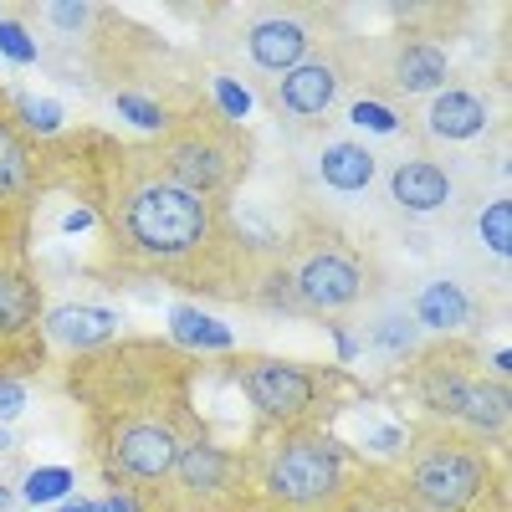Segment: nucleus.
Instances as JSON below:
<instances>
[{"mask_svg":"<svg viewBox=\"0 0 512 512\" xmlns=\"http://www.w3.org/2000/svg\"><path fill=\"white\" fill-rule=\"evenodd\" d=\"M72 164L82 169V200L98 216L103 267L123 277H149L164 287H180L210 303H241L251 308L256 272L267 262V246L256 241L236 205L195 195L139 154V144L98 139V154H82V139H62Z\"/></svg>","mask_w":512,"mask_h":512,"instance_id":"f257e3e1","label":"nucleus"},{"mask_svg":"<svg viewBox=\"0 0 512 512\" xmlns=\"http://www.w3.org/2000/svg\"><path fill=\"white\" fill-rule=\"evenodd\" d=\"M200 359L169 338H113L62 364V390L82 415V451L108 492H154L210 425L195 405Z\"/></svg>","mask_w":512,"mask_h":512,"instance_id":"f03ea898","label":"nucleus"},{"mask_svg":"<svg viewBox=\"0 0 512 512\" xmlns=\"http://www.w3.org/2000/svg\"><path fill=\"white\" fill-rule=\"evenodd\" d=\"M272 262L292 292V318H313L323 328H354V318L395 287L374 241L354 221L333 216L297 210L292 231H282L272 246Z\"/></svg>","mask_w":512,"mask_h":512,"instance_id":"7ed1b4c3","label":"nucleus"},{"mask_svg":"<svg viewBox=\"0 0 512 512\" xmlns=\"http://www.w3.org/2000/svg\"><path fill=\"white\" fill-rule=\"evenodd\" d=\"M256 512H333L369 456L338 431H256L236 446Z\"/></svg>","mask_w":512,"mask_h":512,"instance_id":"20e7f679","label":"nucleus"},{"mask_svg":"<svg viewBox=\"0 0 512 512\" xmlns=\"http://www.w3.org/2000/svg\"><path fill=\"white\" fill-rule=\"evenodd\" d=\"M395 390H405L425 420L456 425V431L507 451L512 390L487 369L477 338H425L410 359L395 364Z\"/></svg>","mask_w":512,"mask_h":512,"instance_id":"39448f33","label":"nucleus"},{"mask_svg":"<svg viewBox=\"0 0 512 512\" xmlns=\"http://www.w3.org/2000/svg\"><path fill=\"white\" fill-rule=\"evenodd\" d=\"M420 512H507V451L415 415L390 461Z\"/></svg>","mask_w":512,"mask_h":512,"instance_id":"423d86ee","label":"nucleus"},{"mask_svg":"<svg viewBox=\"0 0 512 512\" xmlns=\"http://www.w3.org/2000/svg\"><path fill=\"white\" fill-rule=\"evenodd\" d=\"M139 154L164 180L226 205H236V195L256 175V139L246 134V123H231L205 93L169 113V123L149 144H139Z\"/></svg>","mask_w":512,"mask_h":512,"instance_id":"0eeeda50","label":"nucleus"},{"mask_svg":"<svg viewBox=\"0 0 512 512\" xmlns=\"http://www.w3.org/2000/svg\"><path fill=\"white\" fill-rule=\"evenodd\" d=\"M507 180V159L497 154H451V149H420L410 144V154L384 159L379 169V200L395 221H410L420 231H456L472 210L492 195L487 180Z\"/></svg>","mask_w":512,"mask_h":512,"instance_id":"6e6552de","label":"nucleus"},{"mask_svg":"<svg viewBox=\"0 0 512 512\" xmlns=\"http://www.w3.org/2000/svg\"><path fill=\"white\" fill-rule=\"evenodd\" d=\"M226 374L246 395L256 431H333L338 415L364 405V384L344 364H303L282 354H236Z\"/></svg>","mask_w":512,"mask_h":512,"instance_id":"1a4fd4ad","label":"nucleus"},{"mask_svg":"<svg viewBox=\"0 0 512 512\" xmlns=\"http://www.w3.org/2000/svg\"><path fill=\"white\" fill-rule=\"evenodd\" d=\"M216 31L210 47L221 62L246 67V82L267 88L282 72H292L313 47L338 36V11L333 6H297V0H251V6H221L210 11Z\"/></svg>","mask_w":512,"mask_h":512,"instance_id":"9d476101","label":"nucleus"},{"mask_svg":"<svg viewBox=\"0 0 512 512\" xmlns=\"http://www.w3.org/2000/svg\"><path fill=\"white\" fill-rule=\"evenodd\" d=\"M292 134V185H297V210L303 216H333L349 221V210L379 190L384 149L374 139H359L349 128H287Z\"/></svg>","mask_w":512,"mask_h":512,"instance_id":"9b49d317","label":"nucleus"},{"mask_svg":"<svg viewBox=\"0 0 512 512\" xmlns=\"http://www.w3.org/2000/svg\"><path fill=\"white\" fill-rule=\"evenodd\" d=\"M52 185H57L52 139H36L16 113V98L0 88V251H31L36 210Z\"/></svg>","mask_w":512,"mask_h":512,"instance_id":"f8f14e48","label":"nucleus"},{"mask_svg":"<svg viewBox=\"0 0 512 512\" xmlns=\"http://www.w3.org/2000/svg\"><path fill=\"white\" fill-rule=\"evenodd\" d=\"M262 98L287 128H323V123H333L338 108L354 98V31L328 36L323 47H313L292 72L267 82Z\"/></svg>","mask_w":512,"mask_h":512,"instance_id":"ddd939ff","label":"nucleus"},{"mask_svg":"<svg viewBox=\"0 0 512 512\" xmlns=\"http://www.w3.org/2000/svg\"><path fill=\"white\" fill-rule=\"evenodd\" d=\"M47 287L36 277L31 251H0V379H36L52 364L47 344Z\"/></svg>","mask_w":512,"mask_h":512,"instance_id":"4468645a","label":"nucleus"},{"mask_svg":"<svg viewBox=\"0 0 512 512\" xmlns=\"http://www.w3.org/2000/svg\"><path fill=\"white\" fill-rule=\"evenodd\" d=\"M246 507V482H241V456L236 446L205 436L195 441L169 477L139 497V512H236Z\"/></svg>","mask_w":512,"mask_h":512,"instance_id":"2eb2a0df","label":"nucleus"},{"mask_svg":"<svg viewBox=\"0 0 512 512\" xmlns=\"http://www.w3.org/2000/svg\"><path fill=\"white\" fill-rule=\"evenodd\" d=\"M487 134H502V98L482 82H446L436 98L410 108V144L420 149H451L466 154Z\"/></svg>","mask_w":512,"mask_h":512,"instance_id":"dca6fc26","label":"nucleus"},{"mask_svg":"<svg viewBox=\"0 0 512 512\" xmlns=\"http://www.w3.org/2000/svg\"><path fill=\"white\" fill-rule=\"evenodd\" d=\"M400 297H405V308H410V318L420 323L425 338H466L472 328H487V323L502 318V297L487 292L482 282H472L451 262H441V272L420 277Z\"/></svg>","mask_w":512,"mask_h":512,"instance_id":"f3484780","label":"nucleus"},{"mask_svg":"<svg viewBox=\"0 0 512 512\" xmlns=\"http://www.w3.org/2000/svg\"><path fill=\"white\" fill-rule=\"evenodd\" d=\"M354 338H359V354L369 349V354H379V359H410L420 344H425V333H420V323L410 318V308H405V297L390 287L379 297L374 308H364L359 318H354Z\"/></svg>","mask_w":512,"mask_h":512,"instance_id":"a211bd4d","label":"nucleus"},{"mask_svg":"<svg viewBox=\"0 0 512 512\" xmlns=\"http://www.w3.org/2000/svg\"><path fill=\"white\" fill-rule=\"evenodd\" d=\"M41 328H47V344L52 349H67V354H93L103 344H113L123 318L118 308L108 303H47V318H41Z\"/></svg>","mask_w":512,"mask_h":512,"instance_id":"6ab92c4d","label":"nucleus"},{"mask_svg":"<svg viewBox=\"0 0 512 512\" xmlns=\"http://www.w3.org/2000/svg\"><path fill=\"white\" fill-rule=\"evenodd\" d=\"M333 512H420V507H415L410 492L400 487V477H395L390 461H369L364 472H359V482L344 492V502H338Z\"/></svg>","mask_w":512,"mask_h":512,"instance_id":"aec40b11","label":"nucleus"},{"mask_svg":"<svg viewBox=\"0 0 512 512\" xmlns=\"http://www.w3.org/2000/svg\"><path fill=\"white\" fill-rule=\"evenodd\" d=\"M169 344L195 354V359H205V354H231L236 349V333L221 318L200 313L195 303H175V308H169Z\"/></svg>","mask_w":512,"mask_h":512,"instance_id":"412c9836","label":"nucleus"},{"mask_svg":"<svg viewBox=\"0 0 512 512\" xmlns=\"http://www.w3.org/2000/svg\"><path fill=\"white\" fill-rule=\"evenodd\" d=\"M338 118H344V128H349V134H379V139H405L410 134V113H400V108H390V103H379V98H349L344 103V113H338Z\"/></svg>","mask_w":512,"mask_h":512,"instance_id":"4be33fe9","label":"nucleus"},{"mask_svg":"<svg viewBox=\"0 0 512 512\" xmlns=\"http://www.w3.org/2000/svg\"><path fill=\"white\" fill-rule=\"evenodd\" d=\"M72 472L67 466H36V472H26V482H21V502L26 507H41V502H62V497H72Z\"/></svg>","mask_w":512,"mask_h":512,"instance_id":"5701e85b","label":"nucleus"},{"mask_svg":"<svg viewBox=\"0 0 512 512\" xmlns=\"http://www.w3.org/2000/svg\"><path fill=\"white\" fill-rule=\"evenodd\" d=\"M113 113H123L128 123L149 128V139L169 123V108H164V103H154V98H144V93H134V88H118V93H113Z\"/></svg>","mask_w":512,"mask_h":512,"instance_id":"b1692460","label":"nucleus"},{"mask_svg":"<svg viewBox=\"0 0 512 512\" xmlns=\"http://www.w3.org/2000/svg\"><path fill=\"white\" fill-rule=\"evenodd\" d=\"M210 103H216L231 123H241L251 113V88H246V82H236L231 72H210Z\"/></svg>","mask_w":512,"mask_h":512,"instance_id":"393cba45","label":"nucleus"},{"mask_svg":"<svg viewBox=\"0 0 512 512\" xmlns=\"http://www.w3.org/2000/svg\"><path fill=\"white\" fill-rule=\"evenodd\" d=\"M0 52H6L11 62H36V57H41L36 36H31L21 21H0Z\"/></svg>","mask_w":512,"mask_h":512,"instance_id":"a878e982","label":"nucleus"},{"mask_svg":"<svg viewBox=\"0 0 512 512\" xmlns=\"http://www.w3.org/2000/svg\"><path fill=\"white\" fill-rule=\"evenodd\" d=\"M21 410H26V390H21L16 379H0V420H11Z\"/></svg>","mask_w":512,"mask_h":512,"instance_id":"bb28decb","label":"nucleus"},{"mask_svg":"<svg viewBox=\"0 0 512 512\" xmlns=\"http://www.w3.org/2000/svg\"><path fill=\"white\" fill-rule=\"evenodd\" d=\"M88 512H139V497L134 492H108V497L88 502Z\"/></svg>","mask_w":512,"mask_h":512,"instance_id":"cd10ccee","label":"nucleus"},{"mask_svg":"<svg viewBox=\"0 0 512 512\" xmlns=\"http://www.w3.org/2000/svg\"><path fill=\"white\" fill-rule=\"evenodd\" d=\"M57 512H88V502H62Z\"/></svg>","mask_w":512,"mask_h":512,"instance_id":"c85d7f7f","label":"nucleus"},{"mask_svg":"<svg viewBox=\"0 0 512 512\" xmlns=\"http://www.w3.org/2000/svg\"><path fill=\"white\" fill-rule=\"evenodd\" d=\"M11 446H16V436H11V431H0V451H11Z\"/></svg>","mask_w":512,"mask_h":512,"instance_id":"c756f323","label":"nucleus"},{"mask_svg":"<svg viewBox=\"0 0 512 512\" xmlns=\"http://www.w3.org/2000/svg\"><path fill=\"white\" fill-rule=\"evenodd\" d=\"M0 507H11V492L6 487H0Z\"/></svg>","mask_w":512,"mask_h":512,"instance_id":"7c9ffc66","label":"nucleus"},{"mask_svg":"<svg viewBox=\"0 0 512 512\" xmlns=\"http://www.w3.org/2000/svg\"><path fill=\"white\" fill-rule=\"evenodd\" d=\"M236 512H251V502H246V507H236Z\"/></svg>","mask_w":512,"mask_h":512,"instance_id":"2f4dec72","label":"nucleus"},{"mask_svg":"<svg viewBox=\"0 0 512 512\" xmlns=\"http://www.w3.org/2000/svg\"><path fill=\"white\" fill-rule=\"evenodd\" d=\"M251 512H256V507H251Z\"/></svg>","mask_w":512,"mask_h":512,"instance_id":"473e14b6","label":"nucleus"}]
</instances>
